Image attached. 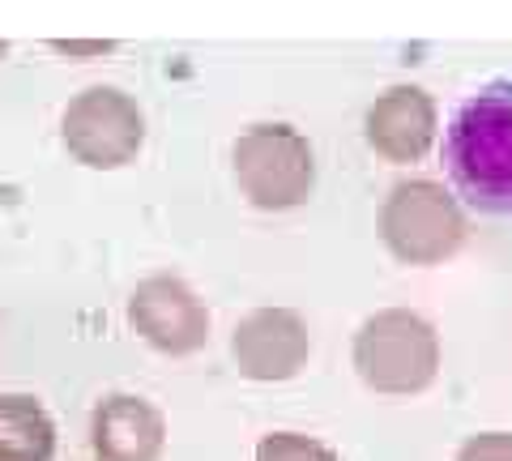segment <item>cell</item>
Listing matches in <instances>:
<instances>
[{
  "label": "cell",
  "instance_id": "7a4b0ae2",
  "mask_svg": "<svg viewBox=\"0 0 512 461\" xmlns=\"http://www.w3.org/2000/svg\"><path fill=\"white\" fill-rule=\"evenodd\" d=\"M350 363L372 393L414 397L440 376V333L414 308H380L355 329Z\"/></svg>",
  "mask_w": 512,
  "mask_h": 461
},
{
  "label": "cell",
  "instance_id": "30bf717a",
  "mask_svg": "<svg viewBox=\"0 0 512 461\" xmlns=\"http://www.w3.org/2000/svg\"><path fill=\"white\" fill-rule=\"evenodd\" d=\"M56 423L39 397L5 393L0 397V461H52Z\"/></svg>",
  "mask_w": 512,
  "mask_h": 461
},
{
  "label": "cell",
  "instance_id": "4fadbf2b",
  "mask_svg": "<svg viewBox=\"0 0 512 461\" xmlns=\"http://www.w3.org/2000/svg\"><path fill=\"white\" fill-rule=\"evenodd\" d=\"M116 39H47V52L69 56V60H94V56H111L116 52Z\"/></svg>",
  "mask_w": 512,
  "mask_h": 461
},
{
  "label": "cell",
  "instance_id": "8fae6325",
  "mask_svg": "<svg viewBox=\"0 0 512 461\" xmlns=\"http://www.w3.org/2000/svg\"><path fill=\"white\" fill-rule=\"evenodd\" d=\"M256 461H342V453L303 432H269L256 444Z\"/></svg>",
  "mask_w": 512,
  "mask_h": 461
},
{
  "label": "cell",
  "instance_id": "5b68a950",
  "mask_svg": "<svg viewBox=\"0 0 512 461\" xmlns=\"http://www.w3.org/2000/svg\"><path fill=\"white\" fill-rule=\"evenodd\" d=\"M60 141L73 163L90 171H120L146 146V111L120 86H86L64 103Z\"/></svg>",
  "mask_w": 512,
  "mask_h": 461
},
{
  "label": "cell",
  "instance_id": "3957f363",
  "mask_svg": "<svg viewBox=\"0 0 512 461\" xmlns=\"http://www.w3.org/2000/svg\"><path fill=\"white\" fill-rule=\"evenodd\" d=\"M380 244L402 265H444L466 244V205L440 180H402L389 188L376 214Z\"/></svg>",
  "mask_w": 512,
  "mask_h": 461
},
{
  "label": "cell",
  "instance_id": "7c38bea8",
  "mask_svg": "<svg viewBox=\"0 0 512 461\" xmlns=\"http://www.w3.org/2000/svg\"><path fill=\"white\" fill-rule=\"evenodd\" d=\"M453 461H512V432H478L461 440Z\"/></svg>",
  "mask_w": 512,
  "mask_h": 461
},
{
  "label": "cell",
  "instance_id": "52a82bcc",
  "mask_svg": "<svg viewBox=\"0 0 512 461\" xmlns=\"http://www.w3.org/2000/svg\"><path fill=\"white\" fill-rule=\"evenodd\" d=\"M231 359L239 376L256 385L295 380L312 359L308 321L295 308H252L231 333Z\"/></svg>",
  "mask_w": 512,
  "mask_h": 461
},
{
  "label": "cell",
  "instance_id": "ba28073f",
  "mask_svg": "<svg viewBox=\"0 0 512 461\" xmlns=\"http://www.w3.org/2000/svg\"><path fill=\"white\" fill-rule=\"evenodd\" d=\"M440 133V107L423 86H389L363 116V137L384 163H419Z\"/></svg>",
  "mask_w": 512,
  "mask_h": 461
},
{
  "label": "cell",
  "instance_id": "277c9868",
  "mask_svg": "<svg viewBox=\"0 0 512 461\" xmlns=\"http://www.w3.org/2000/svg\"><path fill=\"white\" fill-rule=\"evenodd\" d=\"M239 197L265 214L299 210L316 188L312 141L295 124H248L231 146Z\"/></svg>",
  "mask_w": 512,
  "mask_h": 461
},
{
  "label": "cell",
  "instance_id": "6da1fadb",
  "mask_svg": "<svg viewBox=\"0 0 512 461\" xmlns=\"http://www.w3.org/2000/svg\"><path fill=\"white\" fill-rule=\"evenodd\" d=\"M440 158L461 205L512 214V77L478 86L453 111Z\"/></svg>",
  "mask_w": 512,
  "mask_h": 461
},
{
  "label": "cell",
  "instance_id": "9c48e42d",
  "mask_svg": "<svg viewBox=\"0 0 512 461\" xmlns=\"http://www.w3.org/2000/svg\"><path fill=\"white\" fill-rule=\"evenodd\" d=\"M90 449L94 461H163L167 419L150 397L107 393L90 410Z\"/></svg>",
  "mask_w": 512,
  "mask_h": 461
},
{
  "label": "cell",
  "instance_id": "8992f818",
  "mask_svg": "<svg viewBox=\"0 0 512 461\" xmlns=\"http://www.w3.org/2000/svg\"><path fill=\"white\" fill-rule=\"evenodd\" d=\"M128 325L158 355L184 359L210 342V308L180 274H150L128 295Z\"/></svg>",
  "mask_w": 512,
  "mask_h": 461
},
{
  "label": "cell",
  "instance_id": "5bb4252c",
  "mask_svg": "<svg viewBox=\"0 0 512 461\" xmlns=\"http://www.w3.org/2000/svg\"><path fill=\"white\" fill-rule=\"evenodd\" d=\"M5 56H9V43H5V39H0V60H5Z\"/></svg>",
  "mask_w": 512,
  "mask_h": 461
}]
</instances>
